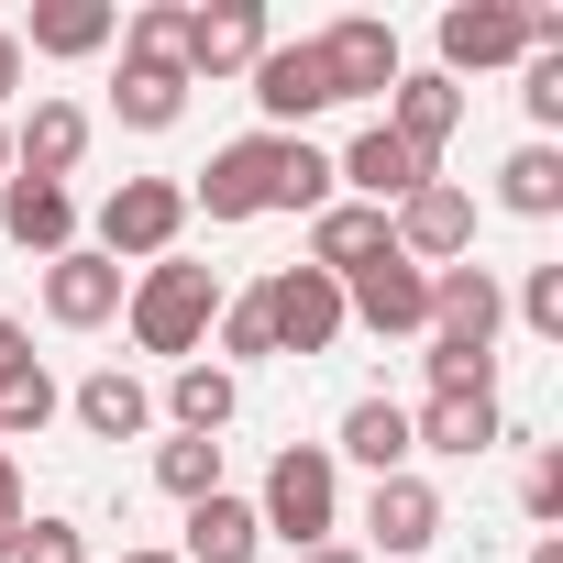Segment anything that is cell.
<instances>
[{
  "label": "cell",
  "instance_id": "cell-31",
  "mask_svg": "<svg viewBox=\"0 0 563 563\" xmlns=\"http://www.w3.org/2000/svg\"><path fill=\"white\" fill-rule=\"evenodd\" d=\"M210 332H221V376H243V365H265V354H276V343H265L254 288H243V299H221V321H210Z\"/></svg>",
  "mask_w": 563,
  "mask_h": 563
},
{
  "label": "cell",
  "instance_id": "cell-39",
  "mask_svg": "<svg viewBox=\"0 0 563 563\" xmlns=\"http://www.w3.org/2000/svg\"><path fill=\"white\" fill-rule=\"evenodd\" d=\"M23 89V45H12V23H0V100Z\"/></svg>",
  "mask_w": 563,
  "mask_h": 563
},
{
  "label": "cell",
  "instance_id": "cell-3",
  "mask_svg": "<svg viewBox=\"0 0 563 563\" xmlns=\"http://www.w3.org/2000/svg\"><path fill=\"white\" fill-rule=\"evenodd\" d=\"M254 310H265V343L276 354H332L354 321H343V276H321V265H276L265 288H254Z\"/></svg>",
  "mask_w": 563,
  "mask_h": 563
},
{
  "label": "cell",
  "instance_id": "cell-2",
  "mask_svg": "<svg viewBox=\"0 0 563 563\" xmlns=\"http://www.w3.org/2000/svg\"><path fill=\"white\" fill-rule=\"evenodd\" d=\"M254 519H265V541L321 552V541L343 530V464H332V442H288V453H276V464H265Z\"/></svg>",
  "mask_w": 563,
  "mask_h": 563
},
{
  "label": "cell",
  "instance_id": "cell-40",
  "mask_svg": "<svg viewBox=\"0 0 563 563\" xmlns=\"http://www.w3.org/2000/svg\"><path fill=\"white\" fill-rule=\"evenodd\" d=\"M299 563H376V552H343V541H321V552H299Z\"/></svg>",
  "mask_w": 563,
  "mask_h": 563
},
{
  "label": "cell",
  "instance_id": "cell-26",
  "mask_svg": "<svg viewBox=\"0 0 563 563\" xmlns=\"http://www.w3.org/2000/svg\"><path fill=\"white\" fill-rule=\"evenodd\" d=\"M232 409H243V376H221V365H177V376H166V420H177V431L221 442Z\"/></svg>",
  "mask_w": 563,
  "mask_h": 563
},
{
  "label": "cell",
  "instance_id": "cell-30",
  "mask_svg": "<svg viewBox=\"0 0 563 563\" xmlns=\"http://www.w3.org/2000/svg\"><path fill=\"white\" fill-rule=\"evenodd\" d=\"M519 111L541 122L530 144H552V133H563V45H552V56H519Z\"/></svg>",
  "mask_w": 563,
  "mask_h": 563
},
{
  "label": "cell",
  "instance_id": "cell-33",
  "mask_svg": "<svg viewBox=\"0 0 563 563\" xmlns=\"http://www.w3.org/2000/svg\"><path fill=\"white\" fill-rule=\"evenodd\" d=\"M56 409H67V387H56V376H45V365H34V376H23V387H12V398H0V442H34V431H45V420H56Z\"/></svg>",
  "mask_w": 563,
  "mask_h": 563
},
{
  "label": "cell",
  "instance_id": "cell-28",
  "mask_svg": "<svg viewBox=\"0 0 563 563\" xmlns=\"http://www.w3.org/2000/svg\"><path fill=\"white\" fill-rule=\"evenodd\" d=\"M155 486H166L177 508H199V497H221V442H199V431H177V442H155Z\"/></svg>",
  "mask_w": 563,
  "mask_h": 563
},
{
  "label": "cell",
  "instance_id": "cell-25",
  "mask_svg": "<svg viewBox=\"0 0 563 563\" xmlns=\"http://www.w3.org/2000/svg\"><path fill=\"white\" fill-rule=\"evenodd\" d=\"M254 552H265L254 497H232V486H221V497H199V508H188V552H177V563H254Z\"/></svg>",
  "mask_w": 563,
  "mask_h": 563
},
{
  "label": "cell",
  "instance_id": "cell-8",
  "mask_svg": "<svg viewBox=\"0 0 563 563\" xmlns=\"http://www.w3.org/2000/svg\"><path fill=\"white\" fill-rule=\"evenodd\" d=\"M530 56V12L519 0H453L442 12V78H486V67H519Z\"/></svg>",
  "mask_w": 563,
  "mask_h": 563
},
{
  "label": "cell",
  "instance_id": "cell-24",
  "mask_svg": "<svg viewBox=\"0 0 563 563\" xmlns=\"http://www.w3.org/2000/svg\"><path fill=\"white\" fill-rule=\"evenodd\" d=\"M387 254V210H365V199H332L321 221H310V254L299 265H321V276H354V265H376Z\"/></svg>",
  "mask_w": 563,
  "mask_h": 563
},
{
  "label": "cell",
  "instance_id": "cell-6",
  "mask_svg": "<svg viewBox=\"0 0 563 563\" xmlns=\"http://www.w3.org/2000/svg\"><path fill=\"white\" fill-rule=\"evenodd\" d=\"M276 166H288V133H243V144H221V155L199 166L188 210H210V221H265V210H276Z\"/></svg>",
  "mask_w": 563,
  "mask_h": 563
},
{
  "label": "cell",
  "instance_id": "cell-10",
  "mask_svg": "<svg viewBox=\"0 0 563 563\" xmlns=\"http://www.w3.org/2000/svg\"><path fill=\"white\" fill-rule=\"evenodd\" d=\"M497 321H508V288L497 265H431V343H464V354H497Z\"/></svg>",
  "mask_w": 563,
  "mask_h": 563
},
{
  "label": "cell",
  "instance_id": "cell-13",
  "mask_svg": "<svg viewBox=\"0 0 563 563\" xmlns=\"http://www.w3.org/2000/svg\"><path fill=\"white\" fill-rule=\"evenodd\" d=\"M365 541L387 552V563H420L431 541H442V486L409 464V475H376V497H365Z\"/></svg>",
  "mask_w": 563,
  "mask_h": 563
},
{
  "label": "cell",
  "instance_id": "cell-21",
  "mask_svg": "<svg viewBox=\"0 0 563 563\" xmlns=\"http://www.w3.org/2000/svg\"><path fill=\"white\" fill-rule=\"evenodd\" d=\"M122 34V12H111V0H34V12H23V56H100Z\"/></svg>",
  "mask_w": 563,
  "mask_h": 563
},
{
  "label": "cell",
  "instance_id": "cell-44",
  "mask_svg": "<svg viewBox=\"0 0 563 563\" xmlns=\"http://www.w3.org/2000/svg\"><path fill=\"white\" fill-rule=\"evenodd\" d=\"M0 464H12V453H0Z\"/></svg>",
  "mask_w": 563,
  "mask_h": 563
},
{
  "label": "cell",
  "instance_id": "cell-36",
  "mask_svg": "<svg viewBox=\"0 0 563 563\" xmlns=\"http://www.w3.org/2000/svg\"><path fill=\"white\" fill-rule=\"evenodd\" d=\"M519 508H530L541 530L563 519V453H530V475H519Z\"/></svg>",
  "mask_w": 563,
  "mask_h": 563
},
{
  "label": "cell",
  "instance_id": "cell-22",
  "mask_svg": "<svg viewBox=\"0 0 563 563\" xmlns=\"http://www.w3.org/2000/svg\"><path fill=\"white\" fill-rule=\"evenodd\" d=\"M111 111H122V133H166V122L188 111V67H177V56H122Z\"/></svg>",
  "mask_w": 563,
  "mask_h": 563
},
{
  "label": "cell",
  "instance_id": "cell-18",
  "mask_svg": "<svg viewBox=\"0 0 563 563\" xmlns=\"http://www.w3.org/2000/svg\"><path fill=\"white\" fill-rule=\"evenodd\" d=\"M78 155H89V111H78V100H34V111L12 122V177H56V188H67Z\"/></svg>",
  "mask_w": 563,
  "mask_h": 563
},
{
  "label": "cell",
  "instance_id": "cell-9",
  "mask_svg": "<svg viewBox=\"0 0 563 563\" xmlns=\"http://www.w3.org/2000/svg\"><path fill=\"white\" fill-rule=\"evenodd\" d=\"M387 243H398L409 265H464V254H475V199H464L453 177H431V188H409V199L387 210Z\"/></svg>",
  "mask_w": 563,
  "mask_h": 563
},
{
  "label": "cell",
  "instance_id": "cell-12",
  "mask_svg": "<svg viewBox=\"0 0 563 563\" xmlns=\"http://www.w3.org/2000/svg\"><path fill=\"white\" fill-rule=\"evenodd\" d=\"M431 177H442V166H431V155H409L387 122H365V133L332 155V188H354L365 210H398V199H409V188H431Z\"/></svg>",
  "mask_w": 563,
  "mask_h": 563
},
{
  "label": "cell",
  "instance_id": "cell-1",
  "mask_svg": "<svg viewBox=\"0 0 563 563\" xmlns=\"http://www.w3.org/2000/svg\"><path fill=\"white\" fill-rule=\"evenodd\" d=\"M122 321H133V354L199 365V343H210V321H221V276H210V265H188V254H155V265H133Z\"/></svg>",
  "mask_w": 563,
  "mask_h": 563
},
{
  "label": "cell",
  "instance_id": "cell-7",
  "mask_svg": "<svg viewBox=\"0 0 563 563\" xmlns=\"http://www.w3.org/2000/svg\"><path fill=\"white\" fill-rule=\"evenodd\" d=\"M310 56H321V78H332V100H387L398 89V23H376V12H343L332 34H310Z\"/></svg>",
  "mask_w": 563,
  "mask_h": 563
},
{
  "label": "cell",
  "instance_id": "cell-5",
  "mask_svg": "<svg viewBox=\"0 0 563 563\" xmlns=\"http://www.w3.org/2000/svg\"><path fill=\"white\" fill-rule=\"evenodd\" d=\"M343 321H365L376 343H409V332H431V265H409V254L387 243L376 265H354V276H343Z\"/></svg>",
  "mask_w": 563,
  "mask_h": 563
},
{
  "label": "cell",
  "instance_id": "cell-27",
  "mask_svg": "<svg viewBox=\"0 0 563 563\" xmlns=\"http://www.w3.org/2000/svg\"><path fill=\"white\" fill-rule=\"evenodd\" d=\"M497 210L552 221V210H563V144H519V155L497 166Z\"/></svg>",
  "mask_w": 563,
  "mask_h": 563
},
{
  "label": "cell",
  "instance_id": "cell-23",
  "mask_svg": "<svg viewBox=\"0 0 563 563\" xmlns=\"http://www.w3.org/2000/svg\"><path fill=\"white\" fill-rule=\"evenodd\" d=\"M332 464L409 475V464H420V453H409V409H398V398H354V409H343V442H332Z\"/></svg>",
  "mask_w": 563,
  "mask_h": 563
},
{
  "label": "cell",
  "instance_id": "cell-38",
  "mask_svg": "<svg viewBox=\"0 0 563 563\" xmlns=\"http://www.w3.org/2000/svg\"><path fill=\"white\" fill-rule=\"evenodd\" d=\"M23 519H34V508H23V475L0 464V563H12V541H23Z\"/></svg>",
  "mask_w": 563,
  "mask_h": 563
},
{
  "label": "cell",
  "instance_id": "cell-29",
  "mask_svg": "<svg viewBox=\"0 0 563 563\" xmlns=\"http://www.w3.org/2000/svg\"><path fill=\"white\" fill-rule=\"evenodd\" d=\"M276 210H332V155L310 144V133H288V166H276Z\"/></svg>",
  "mask_w": 563,
  "mask_h": 563
},
{
  "label": "cell",
  "instance_id": "cell-32",
  "mask_svg": "<svg viewBox=\"0 0 563 563\" xmlns=\"http://www.w3.org/2000/svg\"><path fill=\"white\" fill-rule=\"evenodd\" d=\"M431 398H497V354H464V343H431Z\"/></svg>",
  "mask_w": 563,
  "mask_h": 563
},
{
  "label": "cell",
  "instance_id": "cell-42",
  "mask_svg": "<svg viewBox=\"0 0 563 563\" xmlns=\"http://www.w3.org/2000/svg\"><path fill=\"white\" fill-rule=\"evenodd\" d=\"M0 177H12V122H0Z\"/></svg>",
  "mask_w": 563,
  "mask_h": 563
},
{
  "label": "cell",
  "instance_id": "cell-11",
  "mask_svg": "<svg viewBox=\"0 0 563 563\" xmlns=\"http://www.w3.org/2000/svg\"><path fill=\"white\" fill-rule=\"evenodd\" d=\"M265 45H276V34H265L254 0H199L188 34H177V67H188V89H199V78H243Z\"/></svg>",
  "mask_w": 563,
  "mask_h": 563
},
{
  "label": "cell",
  "instance_id": "cell-16",
  "mask_svg": "<svg viewBox=\"0 0 563 563\" xmlns=\"http://www.w3.org/2000/svg\"><path fill=\"white\" fill-rule=\"evenodd\" d=\"M453 122H464V89H453L442 67H398V89H387V133H398L409 155H431V166H442Z\"/></svg>",
  "mask_w": 563,
  "mask_h": 563
},
{
  "label": "cell",
  "instance_id": "cell-41",
  "mask_svg": "<svg viewBox=\"0 0 563 563\" xmlns=\"http://www.w3.org/2000/svg\"><path fill=\"white\" fill-rule=\"evenodd\" d=\"M530 563H563V530H541V541H530Z\"/></svg>",
  "mask_w": 563,
  "mask_h": 563
},
{
  "label": "cell",
  "instance_id": "cell-34",
  "mask_svg": "<svg viewBox=\"0 0 563 563\" xmlns=\"http://www.w3.org/2000/svg\"><path fill=\"white\" fill-rule=\"evenodd\" d=\"M12 563H89V530H78V519H23Z\"/></svg>",
  "mask_w": 563,
  "mask_h": 563
},
{
  "label": "cell",
  "instance_id": "cell-43",
  "mask_svg": "<svg viewBox=\"0 0 563 563\" xmlns=\"http://www.w3.org/2000/svg\"><path fill=\"white\" fill-rule=\"evenodd\" d=\"M122 563H177V552H122Z\"/></svg>",
  "mask_w": 563,
  "mask_h": 563
},
{
  "label": "cell",
  "instance_id": "cell-20",
  "mask_svg": "<svg viewBox=\"0 0 563 563\" xmlns=\"http://www.w3.org/2000/svg\"><path fill=\"white\" fill-rule=\"evenodd\" d=\"M508 431H497V398H431V409H409V453H442V464H475V453H497Z\"/></svg>",
  "mask_w": 563,
  "mask_h": 563
},
{
  "label": "cell",
  "instance_id": "cell-19",
  "mask_svg": "<svg viewBox=\"0 0 563 563\" xmlns=\"http://www.w3.org/2000/svg\"><path fill=\"white\" fill-rule=\"evenodd\" d=\"M67 409H78V431H89V442H133V431H155V387H144V376H122V365L78 376V387H67Z\"/></svg>",
  "mask_w": 563,
  "mask_h": 563
},
{
  "label": "cell",
  "instance_id": "cell-17",
  "mask_svg": "<svg viewBox=\"0 0 563 563\" xmlns=\"http://www.w3.org/2000/svg\"><path fill=\"white\" fill-rule=\"evenodd\" d=\"M0 232L56 265V254H78V199H67L56 177H0Z\"/></svg>",
  "mask_w": 563,
  "mask_h": 563
},
{
  "label": "cell",
  "instance_id": "cell-35",
  "mask_svg": "<svg viewBox=\"0 0 563 563\" xmlns=\"http://www.w3.org/2000/svg\"><path fill=\"white\" fill-rule=\"evenodd\" d=\"M519 321H530L541 343H563V265H530V276H519Z\"/></svg>",
  "mask_w": 563,
  "mask_h": 563
},
{
  "label": "cell",
  "instance_id": "cell-15",
  "mask_svg": "<svg viewBox=\"0 0 563 563\" xmlns=\"http://www.w3.org/2000/svg\"><path fill=\"white\" fill-rule=\"evenodd\" d=\"M243 78H254V111H265V133H299L310 111H332V78H321V56H310V45H265Z\"/></svg>",
  "mask_w": 563,
  "mask_h": 563
},
{
  "label": "cell",
  "instance_id": "cell-37",
  "mask_svg": "<svg viewBox=\"0 0 563 563\" xmlns=\"http://www.w3.org/2000/svg\"><path fill=\"white\" fill-rule=\"evenodd\" d=\"M23 376H34V332H23V321H12V310H0V398H12V387H23Z\"/></svg>",
  "mask_w": 563,
  "mask_h": 563
},
{
  "label": "cell",
  "instance_id": "cell-4",
  "mask_svg": "<svg viewBox=\"0 0 563 563\" xmlns=\"http://www.w3.org/2000/svg\"><path fill=\"white\" fill-rule=\"evenodd\" d=\"M177 232H188V188H177V177H122V188L100 199V243H89V254L155 265V254H177Z\"/></svg>",
  "mask_w": 563,
  "mask_h": 563
},
{
  "label": "cell",
  "instance_id": "cell-14",
  "mask_svg": "<svg viewBox=\"0 0 563 563\" xmlns=\"http://www.w3.org/2000/svg\"><path fill=\"white\" fill-rule=\"evenodd\" d=\"M122 288H133V276L78 243V254L45 265V321H56V332H100V321H122Z\"/></svg>",
  "mask_w": 563,
  "mask_h": 563
}]
</instances>
